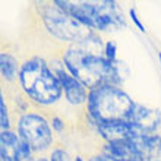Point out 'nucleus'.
Masks as SVG:
<instances>
[{
    "instance_id": "1",
    "label": "nucleus",
    "mask_w": 161,
    "mask_h": 161,
    "mask_svg": "<svg viewBox=\"0 0 161 161\" xmlns=\"http://www.w3.org/2000/svg\"><path fill=\"white\" fill-rule=\"evenodd\" d=\"M100 37L80 42L79 46L70 47L63 56V62L69 73L84 84L89 91L103 85H119L122 82L120 62H110L106 56L97 53L100 48Z\"/></svg>"
},
{
    "instance_id": "2",
    "label": "nucleus",
    "mask_w": 161,
    "mask_h": 161,
    "mask_svg": "<svg viewBox=\"0 0 161 161\" xmlns=\"http://www.w3.org/2000/svg\"><path fill=\"white\" fill-rule=\"evenodd\" d=\"M86 108L97 126L117 122L130 123L136 103L117 85H103L88 92Z\"/></svg>"
},
{
    "instance_id": "3",
    "label": "nucleus",
    "mask_w": 161,
    "mask_h": 161,
    "mask_svg": "<svg viewBox=\"0 0 161 161\" xmlns=\"http://www.w3.org/2000/svg\"><path fill=\"white\" fill-rule=\"evenodd\" d=\"M19 82L26 97L41 106H50L62 97V84L41 57H32L22 64Z\"/></svg>"
},
{
    "instance_id": "4",
    "label": "nucleus",
    "mask_w": 161,
    "mask_h": 161,
    "mask_svg": "<svg viewBox=\"0 0 161 161\" xmlns=\"http://www.w3.org/2000/svg\"><path fill=\"white\" fill-rule=\"evenodd\" d=\"M41 4V8L38 6V10L42 16V21L46 24L48 32L54 37L64 41H76L80 44L94 35L89 28L84 26L60 8H57L54 2L53 4Z\"/></svg>"
},
{
    "instance_id": "5",
    "label": "nucleus",
    "mask_w": 161,
    "mask_h": 161,
    "mask_svg": "<svg viewBox=\"0 0 161 161\" xmlns=\"http://www.w3.org/2000/svg\"><path fill=\"white\" fill-rule=\"evenodd\" d=\"M18 132L19 138L30 145L34 153L44 151L53 142L48 122L37 113H26L22 116L18 123Z\"/></svg>"
},
{
    "instance_id": "6",
    "label": "nucleus",
    "mask_w": 161,
    "mask_h": 161,
    "mask_svg": "<svg viewBox=\"0 0 161 161\" xmlns=\"http://www.w3.org/2000/svg\"><path fill=\"white\" fill-rule=\"evenodd\" d=\"M51 70L54 72V75L57 76L59 82L62 84V88H63L64 97L70 104L73 106H79V104H84L86 100H88V95H86V89H85L84 84L79 82L75 76H72L69 70L66 69L64 63H60V62H53L51 63Z\"/></svg>"
},
{
    "instance_id": "7",
    "label": "nucleus",
    "mask_w": 161,
    "mask_h": 161,
    "mask_svg": "<svg viewBox=\"0 0 161 161\" xmlns=\"http://www.w3.org/2000/svg\"><path fill=\"white\" fill-rule=\"evenodd\" d=\"M161 122V113L158 108H148L145 106L136 104L135 113L130 123L144 133H153L158 129Z\"/></svg>"
},
{
    "instance_id": "8",
    "label": "nucleus",
    "mask_w": 161,
    "mask_h": 161,
    "mask_svg": "<svg viewBox=\"0 0 161 161\" xmlns=\"http://www.w3.org/2000/svg\"><path fill=\"white\" fill-rule=\"evenodd\" d=\"M0 155L2 161H19L21 138L10 130H2L0 135Z\"/></svg>"
},
{
    "instance_id": "9",
    "label": "nucleus",
    "mask_w": 161,
    "mask_h": 161,
    "mask_svg": "<svg viewBox=\"0 0 161 161\" xmlns=\"http://www.w3.org/2000/svg\"><path fill=\"white\" fill-rule=\"evenodd\" d=\"M0 69H2V76L8 82H13L16 75L19 76V72H21V69L18 66V60L6 51L0 54Z\"/></svg>"
},
{
    "instance_id": "10",
    "label": "nucleus",
    "mask_w": 161,
    "mask_h": 161,
    "mask_svg": "<svg viewBox=\"0 0 161 161\" xmlns=\"http://www.w3.org/2000/svg\"><path fill=\"white\" fill-rule=\"evenodd\" d=\"M0 122H2V130H9L8 107H6L3 95H0Z\"/></svg>"
},
{
    "instance_id": "11",
    "label": "nucleus",
    "mask_w": 161,
    "mask_h": 161,
    "mask_svg": "<svg viewBox=\"0 0 161 161\" xmlns=\"http://www.w3.org/2000/svg\"><path fill=\"white\" fill-rule=\"evenodd\" d=\"M116 51H117L116 42L114 41H107L106 47H104V56H106L110 62H117V59H116Z\"/></svg>"
},
{
    "instance_id": "12",
    "label": "nucleus",
    "mask_w": 161,
    "mask_h": 161,
    "mask_svg": "<svg viewBox=\"0 0 161 161\" xmlns=\"http://www.w3.org/2000/svg\"><path fill=\"white\" fill-rule=\"evenodd\" d=\"M50 161H72V160H70V157H69V154L66 151H63L62 148H56L51 153Z\"/></svg>"
},
{
    "instance_id": "13",
    "label": "nucleus",
    "mask_w": 161,
    "mask_h": 161,
    "mask_svg": "<svg viewBox=\"0 0 161 161\" xmlns=\"http://www.w3.org/2000/svg\"><path fill=\"white\" fill-rule=\"evenodd\" d=\"M129 16H130V19L133 21V24L136 25V28H138L141 32H145V26L142 25V22H141V19L138 18V13H136V10L133 8L129 9Z\"/></svg>"
},
{
    "instance_id": "14",
    "label": "nucleus",
    "mask_w": 161,
    "mask_h": 161,
    "mask_svg": "<svg viewBox=\"0 0 161 161\" xmlns=\"http://www.w3.org/2000/svg\"><path fill=\"white\" fill-rule=\"evenodd\" d=\"M89 161H119V160L104 153V154H101V155H94V157H91Z\"/></svg>"
},
{
    "instance_id": "15",
    "label": "nucleus",
    "mask_w": 161,
    "mask_h": 161,
    "mask_svg": "<svg viewBox=\"0 0 161 161\" xmlns=\"http://www.w3.org/2000/svg\"><path fill=\"white\" fill-rule=\"evenodd\" d=\"M51 126H53V129H54L56 132H62L64 129L63 120L59 119V117H54V119L51 120Z\"/></svg>"
},
{
    "instance_id": "16",
    "label": "nucleus",
    "mask_w": 161,
    "mask_h": 161,
    "mask_svg": "<svg viewBox=\"0 0 161 161\" xmlns=\"http://www.w3.org/2000/svg\"><path fill=\"white\" fill-rule=\"evenodd\" d=\"M75 161H84V160H82V157H75Z\"/></svg>"
},
{
    "instance_id": "17",
    "label": "nucleus",
    "mask_w": 161,
    "mask_h": 161,
    "mask_svg": "<svg viewBox=\"0 0 161 161\" xmlns=\"http://www.w3.org/2000/svg\"><path fill=\"white\" fill-rule=\"evenodd\" d=\"M158 57H160V63H161V53H158Z\"/></svg>"
},
{
    "instance_id": "18",
    "label": "nucleus",
    "mask_w": 161,
    "mask_h": 161,
    "mask_svg": "<svg viewBox=\"0 0 161 161\" xmlns=\"http://www.w3.org/2000/svg\"><path fill=\"white\" fill-rule=\"evenodd\" d=\"M147 161H160V160H147Z\"/></svg>"
}]
</instances>
